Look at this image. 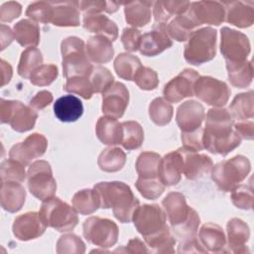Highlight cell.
<instances>
[{
	"mask_svg": "<svg viewBox=\"0 0 254 254\" xmlns=\"http://www.w3.org/2000/svg\"><path fill=\"white\" fill-rule=\"evenodd\" d=\"M234 119L225 108L213 107L207 111L202 134L203 149L226 156L237 148L242 138L233 129Z\"/></svg>",
	"mask_w": 254,
	"mask_h": 254,
	"instance_id": "obj_1",
	"label": "cell"
},
{
	"mask_svg": "<svg viewBox=\"0 0 254 254\" xmlns=\"http://www.w3.org/2000/svg\"><path fill=\"white\" fill-rule=\"evenodd\" d=\"M99 196L101 208H112L114 217L122 223H128L140 201L131 188L123 182H100L93 188Z\"/></svg>",
	"mask_w": 254,
	"mask_h": 254,
	"instance_id": "obj_2",
	"label": "cell"
},
{
	"mask_svg": "<svg viewBox=\"0 0 254 254\" xmlns=\"http://www.w3.org/2000/svg\"><path fill=\"white\" fill-rule=\"evenodd\" d=\"M132 220L146 244L171 232L166 213L159 204L139 205L133 213Z\"/></svg>",
	"mask_w": 254,
	"mask_h": 254,
	"instance_id": "obj_3",
	"label": "cell"
},
{
	"mask_svg": "<svg viewBox=\"0 0 254 254\" xmlns=\"http://www.w3.org/2000/svg\"><path fill=\"white\" fill-rule=\"evenodd\" d=\"M64 77L89 76L93 66L87 57L84 42L74 36L65 38L61 44Z\"/></svg>",
	"mask_w": 254,
	"mask_h": 254,
	"instance_id": "obj_4",
	"label": "cell"
},
{
	"mask_svg": "<svg viewBox=\"0 0 254 254\" xmlns=\"http://www.w3.org/2000/svg\"><path fill=\"white\" fill-rule=\"evenodd\" d=\"M251 171L248 158L242 155L221 161L211 168V179L222 191H231L246 179Z\"/></svg>",
	"mask_w": 254,
	"mask_h": 254,
	"instance_id": "obj_5",
	"label": "cell"
},
{
	"mask_svg": "<svg viewBox=\"0 0 254 254\" xmlns=\"http://www.w3.org/2000/svg\"><path fill=\"white\" fill-rule=\"evenodd\" d=\"M216 40L217 32L211 27L194 30L185 46V60L192 65L211 61L216 55Z\"/></svg>",
	"mask_w": 254,
	"mask_h": 254,
	"instance_id": "obj_6",
	"label": "cell"
},
{
	"mask_svg": "<svg viewBox=\"0 0 254 254\" xmlns=\"http://www.w3.org/2000/svg\"><path fill=\"white\" fill-rule=\"evenodd\" d=\"M39 214L47 227H52L60 232L73 230L78 223L76 210L56 196L43 201Z\"/></svg>",
	"mask_w": 254,
	"mask_h": 254,
	"instance_id": "obj_7",
	"label": "cell"
},
{
	"mask_svg": "<svg viewBox=\"0 0 254 254\" xmlns=\"http://www.w3.org/2000/svg\"><path fill=\"white\" fill-rule=\"evenodd\" d=\"M38 119V113L18 100L0 101V120L2 124H10L13 130L23 133L32 130Z\"/></svg>",
	"mask_w": 254,
	"mask_h": 254,
	"instance_id": "obj_8",
	"label": "cell"
},
{
	"mask_svg": "<svg viewBox=\"0 0 254 254\" xmlns=\"http://www.w3.org/2000/svg\"><path fill=\"white\" fill-rule=\"evenodd\" d=\"M28 188L38 199L44 201L53 197L57 191V182L53 176L51 165L44 160L32 163L28 169Z\"/></svg>",
	"mask_w": 254,
	"mask_h": 254,
	"instance_id": "obj_9",
	"label": "cell"
},
{
	"mask_svg": "<svg viewBox=\"0 0 254 254\" xmlns=\"http://www.w3.org/2000/svg\"><path fill=\"white\" fill-rule=\"evenodd\" d=\"M84 238L91 244L100 248H109L116 244L119 236L118 226L108 218L90 216L82 225Z\"/></svg>",
	"mask_w": 254,
	"mask_h": 254,
	"instance_id": "obj_10",
	"label": "cell"
},
{
	"mask_svg": "<svg viewBox=\"0 0 254 254\" xmlns=\"http://www.w3.org/2000/svg\"><path fill=\"white\" fill-rule=\"evenodd\" d=\"M220 52L226 64H238L247 61L251 46L245 34L223 27L220 30Z\"/></svg>",
	"mask_w": 254,
	"mask_h": 254,
	"instance_id": "obj_11",
	"label": "cell"
},
{
	"mask_svg": "<svg viewBox=\"0 0 254 254\" xmlns=\"http://www.w3.org/2000/svg\"><path fill=\"white\" fill-rule=\"evenodd\" d=\"M193 91L198 99L213 107L224 106L231 93L230 88L224 81L209 75L199 76L194 82Z\"/></svg>",
	"mask_w": 254,
	"mask_h": 254,
	"instance_id": "obj_12",
	"label": "cell"
},
{
	"mask_svg": "<svg viewBox=\"0 0 254 254\" xmlns=\"http://www.w3.org/2000/svg\"><path fill=\"white\" fill-rule=\"evenodd\" d=\"M186 14L193 22L196 28L202 24L219 26L225 20V8L223 3L217 1L191 2Z\"/></svg>",
	"mask_w": 254,
	"mask_h": 254,
	"instance_id": "obj_13",
	"label": "cell"
},
{
	"mask_svg": "<svg viewBox=\"0 0 254 254\" xmlns=\"http://www.w3.org/2000/svg\"><path fill=\"white\" fill-rule=\"evenodd\" d=\"M199 76L194 69L185 68L164 86V98L169 102L178 103L186 97L193 96L194 82Z\"/></svg>",
	"mask_w": 254,
	"mask_h": 254,
	"instance_id": "obj_14",
	"label": "cell"
},
{
	"mask_svg": "<svg viewBox=\"0 0 254 254\" xmlns=\"http://www.w3.org/2000/svg\"><path fill=\"white\" fill-rule=\"evenodd\" d=\"M48 147L47 138L40 133L29 135L23 142L15 144L9 151V158L29 166L34 159L42 157Z\"/></svg>",
	"mask_w": 254,
	"mask_h": 254,
	"instance_id": "obj_15",
	"label": "cell"
},
{
	"mask_svg": "<svg viewBox=\"0 0 254 254\" xmlns=\"http://www.w3.org/2000/svg\"><path fill=\"white\" fill-rule=\"evenodd\" d=\"M129 103V91L122 82H114L102 93L101 109L105 116L121 118Z\"/></svg>",
	"mask_w": 254,
	"mask_h": 254,
	"instance_id": "obj_16",
	"label": "cell"
},
{
	"mask_svg": "<svg viewBox=\"0 0 254 254\" xmlns=\"http://www.w3.org/2000/svg\"><path fill=\"white\" fill-rule=\"evenodd\" d=\"M204 119V107L198 101L188 100L177 109L176 121L182 133L192 132L199 129Z\"/></svg>",
	"mask_w": 254,
	"mask_h": 254,
	"instance_id": "obj_17",
	"label": "cell"
},
{
	"mask_svg": "<svg viewBox=\"0 0 254 254\" xmlns=\"http://www.w3.org/2000/svg\"><path fill=\"white\" fill-rule=\"evenodd\" d=\"M47 226L42 221L40 214L29 211L14 219L12 230L14 236L21 241H28L42 236Z\"/></svg>",
	"mask_w": 254,
	"mask_h": 254,
	"instance_id": "obj_18",
	"label": "cell"
},
{
	"mask_svg": "<svg viewBox=\"0 0 254 254\" xmlns=\"http://www.w3.org/2000/svg\"><path fill=\"white\" fill-rule=\"evenodd\" d=\"M167 25L155 24L150 32L142 35L139 52L146 57H155L173 46L166 31Z\"/></svg>",
	"mask_w": 254,
	"mask_h": 254,
	"instance_id": "obj_19",
	"label": "cell"
},
{
	"mask_svg": "<svg viewBox=\"0 0 254 254\" xmlns=\"http://www.w3.org/2000/svg\"><path fill=\"white\" fill-rule=\"evenodd\" d=\"M184 170V157L180 149L161 158L158 168L159 180L167 186H175L181 181Z\"/></svg>",
	"mask_w": 254,
	"mask_h": 254,
	"instance_id": "obj_20",
	"label": "cell"
},
{
	"mask_svg": "<svg viewBox=\"0 0 254 254\" xmlns=\"http://www.w3.org/2000/svg\"><path fill=\"white\" fill-rule=\"evenodd\" d=\"M162 205L172 228L183 224L191 210V207L187 203L185 195L178 191L169 192L162 200Z\"/></svg>",
	"mask_w": 254,
	"mask_h": 254,
	"instance_id": "obj_21",
	"label": "cell"
},
{
	"mask_svg": "<svg viewBox=\"0 0 254 254\" xmlns=\"http://www.w3.org/2000/svg\"><path fill=\"white\" fill-rule=\"evenodd\" d=\"M184 157L183 174L188 180H196L207 174L212 166V160L205 154H198L195 151L189 150L185 147L179 148Z\"/></svg>",
	"mask_w": 254,
	"mask_h": 254,
	"instance_id": "obj_22",
	"label": "cell"
},
{
	"mask_svg": "<svg viewBox=\"0 0 254 254\" xmlns=\"http://www.w3.org/2000/svg\"><path fill=\"white\" fill-rule=\"evenodd\" d=\"M227 231V252L246 253L249 249L246 242L250 237V229L245 221L240 218H231L226 224Z\"/></svg>",
	"mask_w": 254,
	"mask_h": 254,
	"instance_id": "obj_23",
	"label": "cell"
},
{
	"mask_svg": "<svg viewBox=\"0 0 254 254\" xmlns=\"http://www.w3.org/2000/svg\"><path fill=\"white\" fill-rule=\"evenodd\" d=\"M225 21L238 28H248L254 23L253 2H223Z\"/></svg>",
	"mask_w": 254,
	"mask_h": 254,
	"instance_id": "obj_24",
	"label": "cell"
},
{
	"mask_svg": "<svg viewBox=\"0 0 254 254\" xmlns=\"http://www.w3.org/2000/svg\"><path fill=\"white\" fill-rule=\"evenodd\" d=\"M26 190L21 183L2 181L0 201L1 207L11 213L19 211L25 203Z\"/></svg>",
	"mask_w": 254,
	"mask_h": 254,
	"instance_id": "obj_25",
	"label": "cell"
},
{
	"mask_svg": "<svg viewBox=\"0 0 254 254\" xmlns=\"http://www.w3.org/2000/svg\"><path fill=\"white\" fill-rule=\"evenodd\" d=\"M198 240L207 252H226V237L224 231L215 223H204L199 229Z\"/></svg>",
	"mask_w": 254,
	"mask_h": 254,
	"instance_id": "obj_26",
	"label": "cell"
},
{
	"mask_svg": "<svg viewBox=\"0 0 254 254\" xmlns=\"http://www.w3.org/2000/svg\"><path fill=\"white\" fill-rule=\"evenodd\" d=\"M54 113L62 122H75L83 113V105L78 97L70 94L64 95L54 103Z\"/></svg>",
	"mask_w": 254,
	"mask_h": 254,
	"instance_id": "obj_27",
	"label": "cell"
},
{
	"mask_svg": "<svg viewBox=\"0 0 254 254\" xmlns=\"http://www.w3.org/2000/svg\"><path fill=\"white\" fill-rule=\"evenodd\" d=\"M82 26L86 31L104 36L111 42H114L118 37L117 25L102 14H84Z\"/></svg>",
	"mask_w": 254,
	"mask_h": 254,
	"instance_id": "obj_28",
	"label": "cell"
},
{
	"mask_svg": "<svg viewBox=\"0 0 254 254\" xmlns=\"http://www.w3.org/2000/svg\"><path fill=\"white\" fill-rule=\"evenodd\" d=\"M95 132L98 140L109 146L121 144L123 138L122 123L117 119L109 116H101L98 118L95 126Z\"/></svg>",
	"mask_w": 254,
	"mask_h": 254,
	"instance_id": "obj_29",
	"label": "cell"
},
{
	"mask_svg": "<svg viewBox=\"0 0 254 254\" xmlns=\"http://www.w3.org/2000/svg\"><path fill=\"white\" fill-rule=\"evenodd\" d=\"M54 8L52 24L58 27H77L80 24L78 1L51 2Z\"/></svg>",
	"mask_w": 254,
	"mask_h": 254,
	"instance_id": "obj_30",
	"label": "cell"
},
{
	"mask_svg": "<svg viewBox=\"0 0 254 254\" xmlns=\"http://www.w3.org/2000/svg\"><path fill=\"white\" fill-rule=\"evenodd\" d=\"M85 50L88 59L95 64L109 63L114 56L112 42L101 35L90 37L87 40Z\"/></svg>",
	"mask_w": 254,
	"mask_h": 254,
	"instance_id": "obj_31",
	"label": "cell"
},
{
	"mask_svg": "<svg viewBox=\"0 0 254 254\" xmlns=\"http://www.w3.org/2000/svg\"><path fill=\"white\" fill-rule=\"evenodd\" d=\"M153 1H131L123 3L124 14L127 24L133 27H144L151 21V7Z\"/></svg>",
	"mask_w": 254,
	"mask_h": 254,
	"instance_id": "obj_32",
	"label": "cell"
},
{
	"mask_svg": "<svg viewBox=\"0 0 254 254\" xmlns=\"http://www.w3.org/2000/svg\"><path fill=\"white\" fill-rule=\"evenodd\" d=\"M15 40L25 48H35L40 43V27L29 19L17 22L13 27Z\"/></svg>",
	"mask_w": 254,
	"mask_h": 254,
	"instance_id": "obj_33",
	"label": "cell"
},
{
	"mask_svg": "<svg viewBox=\"0 0 254 254\" xmlns=\"http://www.w3.org/2000/svg\"><path fill=\"white\" fill-rule=\"evenodd\" d=\"M189 1H156L154 2L153 14L155 24L167 25V22L174 16L184 14L189 6Z\"/></svg>",
	"mask_w": 254,
	"mask_h": 254,
	"instance_id": "obj_34",
	"label": "cell"
},
{
	"mask_svg": "<svg viewBox=\"0 0 254 254\" xmlns=\"http://www.w3.org/2000/svg\"><path fill=\"white\" fill-rule=\"evenodd\" d=\"M233 119L245 121L254 117V93L252 90L237 94L229 106Z\"/></svg>",
	"mask_w": 254,
	"mask_h": 254,
	"instance_id": "obj_35",
	"label": "cell"
},
{
	"mask_svg": "<svg viewBox=\"0 0 254 254\" xmlns=\"http://www.w3.org/2000/svg\"><path fill=\"white\" fill-rule=\"evenodd\" d=\"M126 163L125 152L118 147L105 148L98 156L97 165L99 169L107 173L120 171Z\"/></svg>",
	"mask_w": 254,
	"mask_h": 254,
	"instance_id": "obj_36",
	"label": "cell"
},
{
	"mask_svg": "<svg viewBox=\"0 0 254 254\" xmlns=\"http://www.w3.org/2000/svg\"><path fill=\"white\" fill-rule=\"evenodd\" d=\"M228 79L230 83L238 88L248 87L253 79V67L250 61L238 64H226Z\"/></svg>",
	"mask_w": 254,
	"mask_h": 254,
	"instance_id": "obj_37",
	"label": "cell"
},
{
	"mask_svg": "<svg viewBox=\"0 0 254 254\" xmlns=\"http://www.w3.org/2000/svg\"><path fill=\"white\" fill-rule=\"evenodd\" d=\"M71 203L76 212L87 215L93 213L100 207V199L97 191L93 189H84L74 193Z\"/></svg>",
	"mask_w": 254,
	"mask_h": 254,
	"instance_id": "obj_38",
	"label": "cell"
},
{
	"mask_svg": "<svg viewBox=\"0 0 254 254\" xmlns=\"http://www.w3.org/2000/svg\"><path fill=\"white\" fill-rule=\"evenodd\" d=\"M195 28L196 26L185 12L171 20L166 26V31L171 39L178 42H185L188 41Z\"/></svg>",
	"mask_w": 254,
	"mask_h": 254,
	"instance_id": "obj_39",
	"label": "cell"
},
{
	"mask_svg": "<svg viewBox=\"0 0 254 254\" xmlns=\"http://www.w3.org/2000/svg\"><path fill=\"white\" fill-rule=\"evenodd\" d=\"M141 66L140 59L128 53H121L114 60V69L117 75L125 80H133L135 73Z\"/></svg>",
	"mask_w": 254,
	"mask_h": 254,
	"instance_id": "obj_40",
	"label": "cell"
},
{
	"mask_svg": "<svg viewBox=\"0 0 254 254\" xmlns=\"http://www.w3.org/2000/svg\"><path fill=\"white\" fill-rule=\"evenodd\" d=\"M161 156L155 152H142L136 161V172L139 178L152 179L158 178V168Z\"/></svg>",
	"mask_w": 254,
	"mask_h": 254,
	"instance_id": "obj_41",
	"label": "cell"
},
{
	"mask_svg": "<svg viewBox=\"0 0 254 254\" xmlns=\"http://www.w3.org/2000/svg\"><path fill=\"white\" fill-rule=\"evenodd\" d=\"M43 64V55L37 48H28L22 52L18 64V74L24 78H30L35 69Z\"/></svg>",
	"mask_w": 254,
	"mask_h": 254,
	"instance_id": "obj_42",
	"label": "cell"
},
{
	"mask_svg": "<svg viewBox=\"0 0 254 254\" xmlns=\"http://www.w3.org/2000/svg\"><path fill=\"white\" fill-rule=\"evenodd\" d=\"M122 147L128 151L140 148L144 141V131L142 126L137 121H124L122 122Z\"/></svg>",
	"mask_w": 254,
	"mask_h": 254,
	"instance_id": "obj_43",
	"label": "cell"
},
{
	"mask_svg": "<svg viewBox=\"0 0 254 254\" xmlns=\"http://www.w3.org/2000/svg\"><path fill=\"white\" fill-rule=\"evenodd\" d=\"M174 109L171 103L163 97H157L149 105V116L159 126H165L172 120Z\"/></svg>",
	"mask_w": 254,
	"mask_h": 254,
	"instance_id": "obj_44",
	"label": "cell"
},
{
	"mask_svg": "<svg viewBox=\"0 0 254 254\" xmlns=\"http://www.w3.org/2000/svg\"><path fill=\"white\" fill-rule=\"evenodd\" d=\"M89 79L95 93L105 92L114 83L112 73L108 68L101 65L93 66L89 74Z\"/></svg>",
	"mask_w": 254,
	"mask_h": 254,
	"instance_id": "obj_45",
	"label": "cell"
},
{
	"mask_svg": "<svg viewBox=\"0 0 254 254\" xmlns=\"http://www.w3.org/2000/svg\"><path fill=\"white\" fill-rule=\"evenodd\" d=\"M53 14L54 8L52 3L46 1L33 2L28 6L26 10V16L32 19V21L43 24L52 23Z\"/></svg>",
	"mask_w": 254,
	"mask_h": 254,
	"instance_id": "obj_46",
	"label": "cell"
},
{
	"mask_svg": "<svg viewBox=\"0 0 254 254\" xmlns=\"http://www.w3.org/2000/svg\"><path fill=\"white\" fill-rule=\"evenodd\" d=\"M64 90L77 94L84 99H90L94 93L89 76H73L67 78Z\"/></svg>",
	"mask_w": 254,
	"mask_h": 254,
	"instance_id": "obj_47",
	"label": "cell"
},
{
	"mask_svg": "<svg viewBox=\"0 0 254 254\" xmlns=\"http://www.w3.org/2000/svg\"><path fill=\"white\" fill-rule=\"evenodd\" d=\"M135 186L141 195L147 199L158 198L166 189V186L159 180V178L142 179L138 177Z\"/></svg>",
	"mask_w": 254,
	"mask_h": 254,
	"instance_id": "obj_48",
	"label": "cell"
},
{
	"mask_svg": "<svg viewBox=\"0 0 254 254\" xmlns=\"http://www.w3.org/2000/svg\"><path fill=\"white\" fill-rule=\"evenodd\" d=\"M199 223V215L193 208H191L188 219L180 226L172 228V232L174 233L175 238H179L180 241H185L187 239L196 236Z\"/></svg>",
	"mask_w": 254,
	"mask_h": 254,
	"instance_id": "obj_49",
	"label": "cell"
},
{
	"mask_svg": "<svg viewBox=\"0 0 254 254\" xmlns=\"http://www.w3.org/2000/svg\"><path fill=\"white\" fill-rule=\"evenodd\" d=\"M85 252V244L82 239L72 233L62 235L57 242L58 254H82Z\"/></svg>",
	"mask_w": 254,
	"mask_h": 254,
	"instance_id": "obj_50",
	"label": "cell"
},
{
	"mask_svg": "<svg viewBox=\"0 0 254 254\" xmlns=\"http://www.w3.org/2000/svg\"><path fill=\"white\" fill-rule=\"evenodd\" d=\"M1 181H13L22 183L26 179L25 166L14 159L4 160L0 165Z\"/></svg>",
	"mask_w": 254,
	"mask_h": 254,
	"instance_id": "obj_51",
	"label": "cell"
},
{
	"mask_svg": "<svg viewBox=\"0 0 254 254\" xmlns=\"http://www.w3.org/2000/svg\"><path fill=\"white\" fill-rule=\"evenodd\" d=\"M59 70L56 64H46L40 65L30 76V82L37 86H47L56 80Z\"/></svg>",
	"mask_w": 254,
	"mask_h": 254,
	"instance_id": "obj_52",
	"label": "cell"
},
{
	"mask_svg": "<svg viewBox=\"0 0 254 254\" xmlns=\"http://www.w3.org/2000/svg\"><path fill=\"white\" fill-rule=\"evenodd\" d=\"M232 203L241 209H251L254 203L252 185H238L231 190Z\"/></svg>",
	"mask_w": 254,
	"mask_h": 254,
	"instance_id": "obj_53",
	"label": "cell"
},
{
	"mask_svg": "<svg viewBox=\"0 0 254 254\" xmlns=\"http://www.w3.org/2000/svg\"><path fill=\"white\" fill-rule=\"evenodd\" d=\"M133 80L143 90H153L159 84L158 73L153 68L141 66L134 75Z\"/></svg>",
	"mask_w": 254,
	"mask_h": 254,
	"instance_id": "obj_54",
	"label": "cell"
},
{
	"mask_svg": "<svg viewBox=\"0 0 254 254\" xmlns=\"http://www.w3.org/2000/svg\"><path fill=\"white\" fill-rule=\"evenodd\" d=\"M142 33L135 28H125L121 35V42L127 52H136L139 50Z\"/></svg>",
	"mask_w": 254,
	"mask_h": 254,
	"instance_id": "obj_55",
	"label": "cell"
},
{
	"mask_svg": "<svg viewBox=\"0 0 254 254\" xmlns=\"http://www.w3.org/2000/svg\"><path fill=\"white\" fill-rule=\"evenodd\" d=\"M202 134H203V128L200 127L199 129L188 132V133H182V142L183 147L191 150V151H201L203 149L202 144Z\"/></svg>",
	"mask_w": 254,
	"mask_h": 254,
	"instance_id": "obj_56",
	"label": "cell"
},
{
	"mask_svg": "<svg viewBox=\"0 0 254 254\" xmlns=\"http://www.w3.org/2000/svg\"><path fill=\"white\" fill-rule=\"evenodd\" d=\"M22 6L15 1H9L2 4L0 8V21L2 23L12 22L21 15Z\"/></svg>",
	"mask_w": 254,
	"mask_h": 254,
	"instance_id": "obj_57",
	"label": "cell"
},
{
	"mask_svg": "<svg viewBox=\"0 0 254 254\" xmlns=\"http://www.w3.org/2000/svg\"><path fill=\"white\" fill-rule=\"evenodd\" d=\"M178 253H207L196 236L181 241L177 250Z\"/></svg>",
	"mask_w": 254,
	"mask_h": 254,
	"instance_id": "obj_58",
	"label": "cell"
},
{
	"mask_svg": "<svg viewBox=\"0 0 254 254\" xmlns=\"http://www.w3.org/2000/svg\"><path fill=\"white\" fill-rule=\"evenodd\" d=\"M78 9L84 14H99L107 10V1H78Z\"/></svg>",
	"mask_w": 254,
	"mask_h": 254,
	"instance_id": "obj_59",
	"label": "cell"
},
{
	"mask_svg": "<svg viewBox=\"0 0 254 254\" xmlns=\"http://www.w3.org/2000/svg\"><path fill=\"white\" fill-rule=\"evenodd\" d=\"M53 94L48 90H41L30 100V106L37 110H42L46 108L53 102Z\"/></svg>",
	"mask_w": 254,
	"mask_h": 254,
	"instance_id": "obj_60",
	"label": "cell"
},
{
	"mask_svg": "<svg viewBox=\"0 0 254 254\" xmlns=\"http://www.w3.org/2000/svg\"><path fill=\"white\" fill-rule=\"evenodd\" d=\"M234 130L239 136L246 140H253L254 138V123L252 120L238 121L233 125Z\"/></svg>",
	"mask_w": 254,
	"mask_h": 254,
	"instance_id": "obj_61",
	"label": "cell"
},
{
	"mask_svg": "<svg viewBox=\"0 0 254 254\" xmlns=\"http://www.w3.org/2000/svg\"><path fill=\"white\" fill-rule=\"evenodd\" d=\"M125 252L128 253H148L150 250L147 248V244L144 243L139 238H133L130 239L128 244L126 245Z\"/></svg>",
	"mask_w": 254,
	"mask_h": 254,
	"instance_id": "obj_62",
	"label": "cell"
},
{
	"mask_svg": "<svg viewBox=\"0 0 254 254\" xmlns=\"http://www.w3.org/2000/svg\"><path fill=\"white\" fill-rule=\"evenodd\" d=\"M14 39H15L14 33L11 30V28L9 26L2 24L1 25V50L3 51L4 49H6V47L9 46Z\"/></svg>",
	"mask_w": 254,
	"mask_h": 254,
	"instance_id": "obj_63",
	"label": "cell"
},
{
	"mask_svg": "<svg viewBox=\"0 0 254 254\" xmlns=\"http://www.w3.org/2000/svg\"><path fill=\"white\" fill-rule=\"evenodd\" d=\"M12 75H13V69L11 64L2 59L1 60V76H2L1 85L4 86L5 84L9 83Z\"/></svg>",
	"mask_w": 254,
	"mask_h": 254,
	"instance_id": "obj_64",
	"label": "cell"
}]
</instances>
